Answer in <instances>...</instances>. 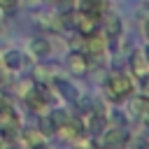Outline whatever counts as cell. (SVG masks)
I'll list each match as a JSON object with an SVG mask.
<instances>
[{
  "mask_svg": "<svg viewBox=\"0 0 149 149\" xmlns=\"http://www.w3.org/2000/svg\"><path fill=\"white\" fill-rule=\"evenodd\" d=\"M107 93H109V98H114V100H121V98H126L128 93H133V81H130V77H126V74H112V77L107 79Z\"/></svg>",
  "mask_w": 149,
  "mask_h": 149,
  "instance_id": "6da1fadb",
  "label": "cell"
},
{
  "mask_svg": "<svg viewBox=\"0 0 149 149\" xmlns=\"http://www.w3.org/2000/svg\"><path fill=\"white\" fill-rule=\"evenodd\" d=\"M126 142H128V135H126V130H121V128H112V130H107L105 137H102L105 149H123Z\"/></svg>",
  "mask_w": 149,
  "mask_h": 149,
  "instance_id": "7a4b0ae2",
  "label": "cell"
},
{
  "mask_svg": "<svg viewBox=\"0 0 149 149\" xmlns=\"http://www.w3.org/2000/svg\"><path fill=\"white\" fill-rule=\"evenodd\" d=\"M26 100H28V107H30L33 112H42V109L47 107V102H49V98H47V93H44L42 86H37L35 91L26 93Z\"/></svg>",
  "mask_w": 149,
  "mask_h": 149,
  "instance_id": "3957f363",
  "label": "cell"
},
{
  "mask_svg": "<svg viewBox=\"0 0 149 149\" xmlns=\"http://www.w3.org/2000/svg\"><path fill=\"white\" fill-rule=\"evenodd\" d=\"M16 128H19V114L9 105H5L0 109V130H16Z\"/></svg>",
  "mask_w": 149,
  "mask_h": 149,
  "instance_id": "277c9868",
  "label": "cell"
},
{
  "mask_svg": "<svg viewBox=\"0 0 149 149\" xmlns=\"http://www.w3.org/2000/svg\"><path fill=\"white\" fill-rule=\"evenodd\" d=\"M74 26H77V30H79L81 35H88V33L95 30V26H98V16L81 12L79 16H74Z\"/></svg>",
  "mask_w": 149,
  "mask_h": 149,
  "instance_id": "5b68a950",
  "label": "cell"
},
{
  "mask_svg": "<svg viewBox=\"0 0 149 149\" xmlns=\"http://www.w3.org/2000/svg\"><path fill=\"white\" fill-rule=\"evenodd\" d=\"M68 68L74 72V74H86L88 72V61L81 51H72L70 58H68Z\"/></svg>",
  "mask_w": 149,
  "mask_h": 149,
  "instance_id": "8992f818",
  "label": "cell"
},
{
  "mask_svg": "<svg viewBox=\"0 0 149 149\" xmlns=\"http://www.w3.org/2000/svg\"><path fill=\"white\" fill-rule=\"evenodd\" d=\"M130 70L137 79H147V72H149V65H147V58L142 51H135V56L130 58Z\"/></svg>",
  "mask_w": 149,
  "mask_h": 149,
  "instance_id": "52a82bcc",
  "label": "cell"
},
{
  "mask_svg": "<svg viewBox=\"0 0 149 149\" xmlns=\"http://www.w3.org/2000/svg\"><path fill=\"white\" fill-rule=\"evenodd\" d=\"M105 47H107V42H105V37L100 35V33H88V37H86V49L93 54V56H100L102 51H105Z\"/></svg>",
  "mask_w": 149,
  "mask_h": 149,
  "instance_id": "ba28073f",
  "label": "cell"
},
{
  "mask_svg": "<svg viewBox=\"0 0 149 149\" xmlns=\"http://www.w3.org/2000/svg\"><path fill=\"white\" fill-rule=\"evenodd\" d=\"M107 7V0H79V9L93 16H100Z\"/></svg>",
  "mask_w": 149,
  "mask_h": 149,
  "instance_id": "9c48e42d",
  "label": "cell"
},
{
  "mask_svg": "<svg viewBox=\"0 0 149 149\" xmlns=\"http://www.w3.org/2000/svg\"><path fill=\"white\" fill-rule=\"evenodd\" d=\"M30 51H33L35 56H49V51H51V44H49L44 37H35V40L30 42Z\"/></svg>",
  "mask_w": 149,
  "mask_h": 149,
  "instance_id": "30bf717a",
  "label": "cell"
},
{
  "mask_svg": "<svg viewBox=\"0 0 149 149\" xmlns=\"http://www.w3.org/2000/svg\"><path fill=\"white\" fill-rule=\"evenodd\" d=\"M105 33L112 35V37H116V35L121 33V19H119L116 14H109V16H107V21H105Z\"/></svg>",
  "mask_w": 149,
  "mask_h": 149,
  "instance_id": "8fae6325",
  "label": "cell"
},
{
  "mask_svg": "<svg viewBox=\"0 0 149 149\" xmlns=\"http://www.w3.org/2000/svg\"><path fill=\"white\" fill-rule=\"evenodd\" d=\"M56 88L63 91V98H65V100H79L77 88H72V86H70L68 81H63V79H56Z\"/></svg>",
  "mask_w": 149,
  "mask_h": 149,
  "instance_id": "7c38bea8",
  "label": "cell"
},
{
  "mask_svg": "<svg viewBox=\"0 0 149 149\" xmlns=\"http://www.w3.org/2000/svg\"><path fill=\"white\" fill-rule=\"evenodd\" d=\"M5 65H7L9 70H21V65H23L21 54H19V51H7V54H5Z\"/></svg>",
  "mask_w": 149,
  "mask_h": 149,
  "instance_id": "4fadbf2b",
  "label": "cell"
},
{
  "mask_svg": "<svg viewBox=\"0 0 149 149\" xmlns=\"http://www.w3.org/2000/svg\"><path fill=\"white\" fill-rule=\"evenodd\" d=\"M40 133L42 135H54L56 133V123H54L51 116H42L40 119Z\"/></svg>",
  "mask_w": 149,
  "mask_h": 149,
  "instance_id": "5bb4252c",
  "label": "cell"
},
{
  "mask_svg": "<svg viewBox=\"0 0 149 149\" xmlns=\"http://www.w3.org/2000/svg\"><path fill=\"white\" fill-rule=\"evenodd\" d=\"M102 128H105V119H102L100 114L91 116V123H88V133H91V135H98Z\"/></svg>",
  "mask_w": 149,
  "mask_h": 149,
  "instance_id": "9a60e30c",
  "label": "cell"
},
{
  "mask_svg": "<svg viewBox=\"0 0 149 149\" xmlns=\"http://www.w3.org/2000/svg\"><path fill=\"white\" fill-rule=\"evenodd\" d=\"M144 109H147V100H144V98H135V100H133V116H135V119L142 116Z\"/></svg>",
  "mask_w": 149,
  "mask_h": 149,
  "instance_id": "2e32d148",
  "label": "cell"
},
{
  "mask_svg": "<svg viewBox=\"0 0 149 149\" xmlns=\"http://www.w3.org/2000/svg\"><path fill=\"white\" fill-rule=\"evenodd\" d=\"M16 7H19V0H0V9L7 14H12Z\"/></svg>",
  "mask_w": 149,
  "mask_h": 149,
  "instance_id": "e0dca14e",
  "label": "cell"
},
{
  "mask_svg": "<svg viewBox=\"0 0 149 149\" xmlns=\"http://www.w3.org/2000/svg\"><path fill=\"white\" fill-rule=\"evenodd\" d=\"M26 140H28V144L33 147V144L42 142V133H37V130H26Z\"/></svg>",
  "mask_w": 149,
  "mask_h": 149,
  "instance_id": "ac0fdd59",
  "label": "cell"
},
{
  "mask_svg": "<svg viewBox=\"0 0 149 149\" xmlns=\"http://www.w3.org/2000/svg\"><path fill=\"white\" fill-rule=\"evenodd\" d=\"M51 119H54V123H56V126H61V123H65V121H68V114H65V109H56V112L51 114Z\"/></svg>",
  "mask_w": 149,
  "mask_h": 149,
  "instance_id": "d6986e66",
  "label": "cell"
},
{
  "mask_svg": "<svg viewBox=\"0 0 149 149\" xmlns=\"http://www.w3.org/2000/svg\"><path fill=\"white\" fill-rule=\"evenodd\" d=\"M5 105H9V102H7V98H5V93H0V109H2Z\"/></svg>",
  "mask_w": 149,
  "mask_h": 149,
  "instance_id": "ffe728a7",
  "label": "cell"
},
{
  "mask_svg": "<svg viewBox=\"0 0 149 149\" xmlns=\"http://www.w3.org/2000/svg\"><path fill=\"white\" fill-rule=\"evenodd\" d=\"M72 149H91V144H84V142H81V144H74Z\"/></svg>",
  "mask_w": 149,
  "mask_h": 149,
  "instance_id": "44dd1931",
  "label": "cell"
},
{
  "mask_svg": "<svg viewBox=\"0 0 149 149\" xmlns=\"http://www.w3.org/2000/svg\"><path fill=\"white\" fill-rule=\"evenodd\" d=\"M30 149H47V147H44V144H42V142H37V144H33V147H30Z\"/></svg>",
  "mask_w": 149,
  "mask_h": 149,
  "instance_id": "7402d4cb",
  "label": "cell"
},
{
  "mask_svg": "<svg viewBox=\"0 0 149 149\" xmlns=\"http://www.w3.org/2000/svg\"><path fill=\"white\" fill-rule=\"evenodd\" d=\"M44 2H61V0H44Z\"/></svg>",
  "mask_w": 149,
  "mask_h": 149,
  "instance_id": "603a6c76",
  "label": "cell"
}]
</instances>
